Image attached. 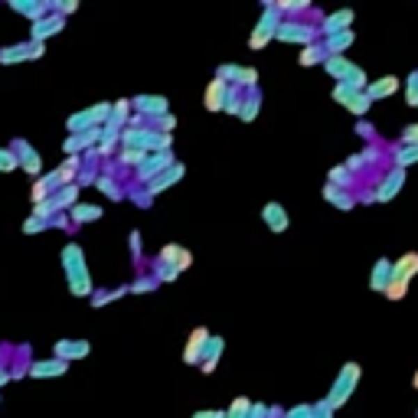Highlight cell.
<instances>
[{
  "label": "cell",
  "instance_id": "2",
  "mask_svg": "<svg viewBox=\"0 0 418 418\" xmlns=\"http://www.w3.org/2000/svg\"><path fill=\"white\" fill-rule=\"evenodd\" d=\"M219 95H223V82H213V86H209V92H206V108H209V111L223 108V105H219Z\"/></svg>",
  "mask_w": 418,
  "mask_h": 418
},
{
  "label": "cell",
  "instance_id": "1",
  "mask_svg": "<svg viewBox=\"0 0 418 418\" xmlns=\"http://www.w3.org/2000/svg\"><path fill=\"white\" fill-rule=\"evenodd\" d=\"M415 271H418V255H415V252H412V255H405V258H402V262H399V268H396V278H392V281H396V284H402V288H405V281L412 278V275H415Z\"/></svg>",
  "mask_w": 418,
  "mask_h": 418
},
{
  "label": "cell",
  "instance_id": "8",
  "mask_svg": "<svg viewBox=\"0 0 418 418\" xmlns=\"http://www.w3.org/2000/svg\"><path fill=\"white\" fill-rule=\"evenodd\" d=\"M408 102H412V105H418V72L412 75V88H408Z\"/></svg>",
  "mask_w": 418,
  "mask_h": 418
},
{
  "label": "cell",
  "instance_id": "5",
  "mask_svg": "<svg viewBox=\"0 0 418 418\" xmlns=\"http://www.w3.org/2000/svg\"><path fill=\"white\" fill-rule=\"evenodd\" d=\"M396 88H399V79H386V82L373 86V95H392Z\"/></svg>",
  "mask_w": 418,
  "mask_h": 418
},
{
  "label": "cell",
  "instance_id": "7",
  "mask_svg": "<svg viewBox=\"0 0 418 418\" xmlns=\"http://www.w3.org/2000/svg\"><path fill=\"white\" fill-rule=\"evenodd\" d=\"M63 369H65L63 363H46V366H36L33 373H36V376H43V373H63Z\"/></svg>",
  "mask_w": 418,
  "mask_h": 418
},
{
  "label": "cell",
  "instance_id": "6",
  "mask_svg": "<svg viewBox=\"0 0 418 418\" xmlns=\"http://www.w3.org/2000/svg\"><path fill=\"white\" fill-rule=\"evenodd\" d=\"M344 23H350V13H337L333 20H327V30H344Z\"/></svg>",
  "mask_w": 418,
  "mask_h": 418
},
{
  "label": "cell",
  "instance_id": "4",
  "mask_svg": "<svg viewBox=\"0 0 418 418\" xmlns=\"http://www.w3.org/2000/svg\"><path fill=\"white\" fill-rule=\"evenodd\" d=\"M268 219H271L275 229H284V225H288V219H284V213H281V206H275V203L268 206Z\"/></svg>",
  "mask_w": 418,
  "mask_h": 418
},
{
  "label": "cell",
  "instance_id": "11",
  "mask_svg": "<svg viewBox=\"0 0 418 418\" xmlns=\"http://www.w3.org/2000/svg\"><path fill=\"white\" fill-rule=\"evenodd\" d=\"M415 386H418V373H415Z\"/></svg>",
  "mask_w": 418,
  "mask_h": 418
},
{
  "label": "cell",
  "instance_id": "3",
  "mask_svg": "<svg viewBox=\"0 0 418 418\" xmlns=\"http://www.w3.org/2000/svg\"><path fill=\"white\" fill-rule=\"evenodd\" d=\"M193 344H190V350H186V360L190 363H196V346L203 350V344H206V330H193V337H190Z\"/></svg>",
  "mask_w": 418,
  "mask_h": 418
},
{
  "label": "cell",
  "instance_id": "9",
  "mask_svg": "<svg viewBox=\"0 0 418 418\" xmlns=\"http://www.w3.org/2000/svg\"><path fill=\"white\" fill-rule=\"evenodd\" d=\"M13 163H17V161H13L10 154H7V150H0V170H10Z\"/></svg>",
  "mask_w": 418,
  "mask_h": 418
},
{
  "label": "cell",
  "instance_id": "10",
  "mask_svg": "<svg viewBox=\"0 0 418 418\" xmlns=\"http://www.w3.org/2000/svg\"><path fill=\"white\" fill-rule=\"evenodd\" d=\"M405 138H408V140H418V124H415V128H408V131H405Z\"/></svg>",
  "mask_w": 418,
  "mask_h": 418
}]
</instances>
